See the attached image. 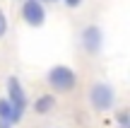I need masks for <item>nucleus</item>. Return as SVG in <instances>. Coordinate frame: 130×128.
Here are the masks:
<instances>
[{"mask_svg":"<svg viewBox=\"0 0 130 128\" xmlns=\"http://www.w3.org/2000/svg\"><path fill=\"white\" fill-rule=\"evenodd\" d=\"M60 3H65V7H68V10H77L84 0H60Z\"/></svg>","mask_w":130,"mask_h":128,"instance_id":"nucleus-10","label":"nucleus"},{"mask_svg":"<svg viewBox=\"0 0 130 128\" xmlns=\"http://www.w3.org/2000/svg\"><path fill=\"white\" fill-rule=\"evenodd\" d=\"M5 99L12 104L14 114H17L19 119H24V114H27V109H29V97H27V90H24L22 80H19L17 75H10L7 80H5Z\"/></svg>","mask_w":130,"mask_h":128,"instance_id":"nucleus-3","label":"nucleus"},{"mask_svg":"<svg viewBox=\"0 0 130 128\" xmlns=\"http://www.w3.org/2000/svg\"><path fill=\"white\" fill-rule=\"evenodd\" d=\"M19 123H22V119L14 114L12 104H10L5 97H0V128H14Z\"/></svg>","mask_w":130,"mask_h":128,"instance_id":"nucleus-7","label":"nucleus"},{"mask_svg":"<svg viewBox=\"0 0 130 128\" xmlns=\"http://www.w3.org/2000/svg\"><path fill=\"white\" fill-rule=\"evenodd\" d=\"M19 15H22L24 24L31 29H39L46 24V5L41 0H22V7H19Z\"/></svg>","mask_w":130,"mask_h":128,"instance_id":"nucleus-5","label":"nucleus"},{"mask_svg":"<svg viewBox=\"0 0 130 128\" xmlns=\"http://www.w3.org/2000/svg\"><path fill=\"white\" fill-rule=\"evenodd\" d=\"M79 46L87 56H99L104 51V29L99 24H84L79 29Z\"/></svg>","mask_w":130,"mask_h":128,"instance_id":"nucleus-4","label":"nucleus"},{"mask_svg":"<svg viewBox=\"0 0 130 128\" xmlns=\"http://www.w3.org/2000/svg\"><path fill=\"white\" fill-rule=\"evenodd\" d=\"M116 123H118V128H130V111L128 109L116 111Z\"/></svg>","mask_w":130,"mask_h":128,"instance_id":"nucleus-8","label":"nucleus"},{"mask_svg":"<svg viewBox=\"0 0 130 128\" xmlns=\"http://www.w3.org/2000/svg\"><path fill=\"white\" fill-rule=\"evenodd\" d=\"M56 106H58L56 94H53V92H43V94H39L36 99H34L31 109H34V114H36V116H48V114L56 111Z\"/></svg>","mask_w":130,"mask_h":128,"instance_id":"nucleus-6","label":"nucleus"},{"mask_svg":"<svg viewBox=\"0 0 130 128\" xmlns=\"http://www.w3.org/2000/svg\"><path fill=\"white\" fill-rule=\"evenodd\" d=\"M7 29H10L7 15H5V10L0 7V41H3V39H5V34H7Z\"/></svg>","mask_w":130,"mask_h":128,"instance_id":"nucleus-9","label":"nucleus"},{"mask_svg":"<svg viewBox=\"0 0 130 128\" xmlns=\"http://www.w3.org/2000/svg\"><path fill=\"white\" fill-rule=\"evenodd\" d=\"M46 85L53 94H70V92L77 90L79 85V75L72 65H65V63H58V65H51L46 70Z\"/></svg>","mask_w":130,"mask_h":128,"instance_id":"nucleus-1","label":"nucleus"},{"mask_svg":"<svg viewBox=\"0 0 130 128\" xmlns=\"http://www.w3.org/2000/svg\"><path fill=\"white\" fill-rule=\"evenodd\" d=\"M87 102L96 114H108V111L116 109V102H118V92L111 82H104V80H96L89 85L87 90Z\"/></svg>","mask_w":130,"mask_h":128,"instance_id":"nucleus-2","label":"nucleus"}]
</instances>
